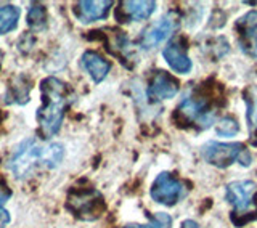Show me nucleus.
Masks as SVG:
<instances>
[{
    "label": "nucleus",
    "mask_w": 257,
    "mask_h": 228,
    "mask_svg": "<svg viewBox=\"0 0 257 228\" xmlns=\"http://www.w3.org/2000/svg\"><path fill=\"white\" fill-rule=\"evenodd\" d=\"M64 156L60 143H44L37 138H26L8 161V169L16 178L31 177L37 169H55Z\"/></svg>",
    "instance_id": "nucleus-1"
},
{
    "label": "nucleus",
    "mask_w": 257,
    "mask_h": 228,
    "mask_svg": "<svg viewBox=\"0 0 257 228\" xmlns=\"http://www.w3.org/2000/svg\"><path fill=\"white\" fill-rule=\"evenodd\" d=\"M66 84L56 77L42 80V106L37 111V121L47 137L58 134L66 111Z\"/></svg>",
    "instance_id": "nucleus-2"
},
{
    "label": "nucleus",
    "mask_w": 257,
    "mask_h": 228,
    "mask_svg": "<svg viewBox=\"0 0 257 228\" xmlns=\"http://www.w3.org/2000/svg\"><path fill=\"white\" fill-rule=\"evenodd\" d=\"M257 183L252 180H236L227 185L225 198L231 204L233 210L230 220L236 228L257 218Z\"/></svg>",
    "instance_id": "nucleus-3"
},
{
    "label": "nucleus",
    "mask_w": 257,
    "mask_h": 228,
    "mask_svg": "<svg viewBox=\"0 0 257 228\" xmlns=\"http://www.w3.org/2000/svg\"><path fill=\"white\" fill-rule=\"evenodd\" d=\"M203 159L214 167L227 169L233 166L235 162H239L243 167L251 166L252 156L244 143L231 142V143H222V142H207L201 148Z\"/></svg>",
    "instance_id": "nucleus-4"
},
{
    "label": "nucleus",
    "mask_w": 257,
    "mask_h": 228,
    "mask_svg": "<svg viewBox=\"0 0 257 228\" xmlns=\"http://www.w3.org/2000/svg\"><path fill=\"white\" fill-rule=\"evenodd\" d=\"M177 116L183 124H193L198 129H209L215 121V109L211 100L204 93L193 92L180 101L177 108Z\"/></svg>",
    "instance_id": "nucleus-5"
},
{
    "label": "nucleus",
    "mask_w": 257,
    "mask_h": 228,
    "mask_svg": "<svg viewBox=\"0 0 257 228\" xmlns=\"http://www.w3.org/2000/svg\"><path fill=\"white\" fill-rule=\"evenodd\" d=\"M188 188L179 178L169 172H161L151 185V199L163 206H175L180 199L187 196Z\"/></svg>",
    "instance_id": "nucleus-6"
},
{
    "label": "nucleus",
    "mask_w": 257,
    "mask_h": 228,
    "mask_svg": "<svg viewBox=\"0 0 257 228\" xmlns=\"http://www.w3.org/2000/svg\"><path fill=\"white\" fill-rule=\"evenodd\" d=\"M68 207L82 220H96L104 210L103 196L95 190L72 193L68 199Z\"/></svg>",
    "instance_id": "nucleus-7"
},
{
    "label": "nucleus",
    "mask_w": 257,
    "mask_h": 228,
    "mask_svg": "<svg viewBox=\"0 0 257 228\" xmlns=\"http://www.w3.org/2000/svg\"><path fill=\"white\" fill-rule=\"evenodd\" d=\"M179 15L175 12L166 13L163 18H159L156 23H153L150 28H147L140 36V47L145 50L156 48L174 34V31L179 28Z\"/></svg>",
    "instance_id": "nucleus-8"
},
{
    "label": "nucleus",
    "mask_w": 257,
    "mask_h": 228,
    "mask_svg": "<svg viewBox=\"0 0 257 228\" xmlns=\"http://www.w3.org/2000/svg\"><path fill=\"white\" fill-rule=\"evenodd\" d=\"M238 42L241 50L251 58H257V12L251 10L236 21Z\"/></svg>",
    "instance_id": "nucleus-9"
},
{
    "label": "nucleus",
    "mask_w": 257,
    "mask_h": 228,
    "mask_svg": "<svg viewBox=\"0 0 257 228\" xmlns=\"http://www.w3.org/2000/svg\"><path fill=\"white\" fill-rule=\"evenodd\" d=\"M179 80L166 71H156L148 84V98L153 101L171 100L179 93Z\"/></svg>",
    "instance_id": "nucleus-10"
},
{
    "label": "nucleus",
    "mask_w": 257,
    "mask_h": 228,
    "mask_svg": "<svg viewBox=\"0 0 257 228\" xmlns=\"http://www.w3.org/2000/svg\"><path fill=\"white\" fill-rule=\"evenodd\" d=\"M163 56L171 69L179 74H188L193 69V63L187 53V45L183 44L182 39H174L172 42H169L164 47Z\"/></svg>",
    "instance_id": "nucleus-11"
},
{
    "label": "nucleus",
    "mask_w": 257,
    "mask_h": 228,
    "mask_svg": "<svg viewBox=\"0 0 257 228\" xmlns=\"http://www.w3.org/2000/svg\"><path fill=\"white\" fill-rule=\"evenodd\" d=\"M112 7V2L109 0H98V2H77L74 4V12L76 18L80 23H93V21H98V20H104L108 16L109 10Z\"/></svg>",
    "instance_id": "nucleus-12"
},
{
    "label": "nucleus",
    "mask_w": 257,
    "mask_h": 228,
    "mask_svg": "<svg viewBox=\"0 0 257 228\" xmlns=\"http://www.w3.org/2000/svg\"><path fill=\"white\" fill-rule=\"evenodd\" d=\"M156 10V2L153 0H139V2H122L117 10V18L122 15L120 20L125 21H143L148 20Z\"/></svg>",
    "instance_id": "nucleus-13"
},
{
    "label": "nucleus",
    "mask_w": 257,
    "mask_h": 228,
    "mask_svg": "<svg viewBox=\"0 0 257 228\" xmlns=\"http://www.w3.org/2000/svg\"><path fill=\"white\" fill-rule=\"evenodd\" d=\"M82 68L87 71V74L93 79L95 84H100L106 79L111 69V63L104 60L100 53L88 50L82 55Z\"/></svg>",
    "instance_id": "nucleus-14"
},
{
    "label": "nucleus",
    "mask_w": 257,
    "mask_h": 228,
    "mask_svg": "<svg viewBox=\"0 0 257 228\" xmlns=\"http://www.w3.org/2000/svg\"><path fill=\"white\" fill-rule=\"evenodd\" d=\"M29 92H31V85L26 80V77L18 76L12 80V84L7 88V96L5 101L10 104H26L29 101Z\"/></svg>",
    "instance_id": "nucleus-15"
},
{
    "label": "nucleus",
    "mask_w": 257,
    "mask_h": 228,
    "mask_svg": "<svg viewBox=\"0 0 257 228\" xmlns=\"http://www.w3.org/2000/svg\"><path fill=\"white\" fill-rule=\"evenodd\" d=\"M20 21V10L15 5L0 7V36L16 29Z\"/></svg>",
    "instance_id": "nucleus-16"
},
{
    "label": "nucleus",
    "mask_w": 257,
    "mask_h": 228,
    "mask_svg": "<svg viewBox=\"0 0 257 228\" xmlns=\"http://www.w3.org/2000/svg\"><path fill=\"white\" fill-rule=\"evenodd\" d=\"M28 26L36 31L40 32L47 28V8L40 4H32L29 12H28Z\"/></svg>",
    "instance_id": "nucleus-17"
},
{
    "label": "nucleus",
    "mask_w": 257,
    "mask_h": 228,
    "mask_svg": "<svg viewBox=\"0 0 257 228\" xmlns=\"http://www.w3.org/2000/svg\"><path fill=\"white\" fill-rule=\"evenodd\" d=\"M215 132L219 137H235L239 132V124L235 118L225 116L215 122Z\"/></svg>",
    "instance_id": "nucleus-18"
},
{
    "label": "nucleus",
    "mask_w": 257,
    "mask_h": 228,
    "mask_svg": "<svg viewBox=\"0 0 257 228\" xmlns=\"http://www.w3.org/2000/svg\"><path fill=\"white\" fill-rule=\"evenodd\" d=\"M247 104V124H249V134H251V143L257 146V100L255 98H246Z\"/></svg>",
    "instance_id": "nucleus-19"
},
{
    "label": "nucleus",
    "mask_w": 257,
    "mask_h": 228,
    "mask_svg": "<svg viewBox=\"0 0 257 228\" xmlns=\"http://www.w3.org/2000/svg\"><path fill=\"white\" fill-rule=\"evenodd\" d=\"M171 226H172L171 215L164 212H156L151 217L148 225H128L125 228H171Z\"/></svg>",
    "instance_id": "nucleus-20"
},
{
    "label": "nucleus",
    "mask_w": 257,
    "mask_h": 228,
    "mask_svg": "<svg viewBox=\"0 0 257 228\" xmlns=\"http://www.w3.org/2000/svg\"><path fill=\"white\" fill-rule=\"evenodd\" d=\"M10 196H12V190L5 183H0V207H4V204L10 199Z\"/></svg>",
    "instance_id": "nucleus-21"
},
{
    "label": "nucleus",
    "mask_w": 257,
    "mask_h": 228,
    "mask_svg": "<svg viewBox=\"0 0 257 228\" xmlns=\"http://www.w3.org/2000/svg\"><path fill=\"white\" fill-rule=\"evenodd\" d=\"M12 217H10V212H8L7 209L0 207V228H5L8 223H10Z\"/></svg>",
    "instance_id": "nucleus-22"
},
{
    "label": "nucleus",
    "mask_w": 257,
    "mask_h": 228,
    "mask_svg": "<svg viewBox=\"0 0 257 228\" xmlns=\"http://www.w3.org/2000/svg\"><path fill=\"white\" fill-rule=\"evenodd\" d=\"M180 228H199V225H198L195 220H191V218H188V220H183V223H182Z\"/></svg>",
    "instance_id": "nucleus-23"
},
{
    "label": "nucleus",
    "mask_w": 257,
    "mask_h": 228,
    "mask_svg": "<svg viewBox=\"0 0 257 228\" xmlns=\"http://www.w3.org/2000/svg\"><path fill=\"white\" fill-rule=\"evenodd\" d=\"M0 58H2V55H0Z\"/></svg>",
    "instance_id": "nucleus-24"
}]
</instances>
